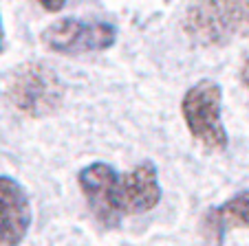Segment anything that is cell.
Masks as SVG:
<instances>
[{"instance_id": "cell-1", "label": "cell", "mask_w": 249, "mask_h": 246, "mask_svg": "<svg viewBox=\"0 0 249 246\" xmlns=\"http://www.w3.org/2000/svg\"><path fill=\"white\" fill-rule=\"evenodd\" d=\"M89 209L104 227H117L128 215L152 211L161 200L159 174L152 163H141L130 174H117L106 163H90L77 176Z\"/></svg>"}, {"instance_id": "cell-2", "label": "cell", "mask_w": 249, "mask_h": 246, "mask_svg": "<svg viewBox=\"0 0 249 246\" xmlns=\"http://www.w3.org/2000/svg\"><path fill=\"white\" fill-rule=\"evenodd\" d=\"M5 97L18 112L33 119L49 116L64 101V82L47 64L27 62L9 73Z\"/></svg>"}, {"instance_id": "cell-3", "label": "cell", "mask_w": 249, "mask_h": 246, "mask_svg": "<svg viewBox=\"0 0 249 246\" xmlns=\"http://www.w3.org/2000/svg\"><path fill=\"white\" fill-rule=\"evenodd\" d=\"M183 31L205 47L249 37V2H194L185 9Z\"/></svg>"}, {"instance_id": "cell-4", "label": "cell", "mask_w": 249, "mask_h": 246, "mask_svg": "<svg viewBox=\"0 0 249 246\" xmlns=\"http://www.w3.org/2000/svg\"><path fill=\"white\" fill-rule=\"evenodd\" d=\"M221 106V86L210 79H201L198 84L190 86L181 101V115L190 134L210 152H223L227 148V132L223 126Z\"/></svg>"}, {"instance_id": "cell-5", "label": "cell", "mask_w": 249, "mask_h": 246, "mask_svg": "<svg viewBox=\"0 0 249 246\" xmlns=\"http://www.w3.org/2000/svg\"><path fill=\"white\" fill-rule=\"evenodd\" d=\"M115 37H117V31L108 22L62 18L49 24L40 40L49 51L57 55H82V53L106 51L115 44Z\"/></svg>"}, {"instance_id": "cell-6", "label": "cell", "mask_w": 249, "mask_h": 246, "mask_svg": "<svg viewBox=\"0 0 249 246\" xmlns=\"http://www.w3.org/2000/svg\"><path fill=\"white\" fill-rule=\"evenodd\" d=\"M31 218V202L22 185L9 176H0V246H20Z\"/></svg>"}, {"instance_id": "cell-7", "label": "cell", "mask_w": 249, "mask_h": 246, "mask_svg": "<svg viewBox=\"0 0 249 246\" xmlns=\"http://www.w3.org/2000/svg\"><path fill=\"white\" fill-rule=\"evenodd\" d=\"M230 229H249V191H240L216 209H210L203 218V231L216 246Z\"/></svg>"}, {"instance_id": "cell-8", "label": "cell", "mask_w": 249, "mask_h": 246, "mask_svg": "<svg viewBox=\"0 0 249 246\" xmlns=\"http://www.w3.org/2000/svg\"><path fill=\"white\" fill-rule=\"evenodd\" d=\"M42 5V9H47V11H60L62 7L66 5V2H62V0H57V2H40Z\"/></svg>"}, {"instance_id": "cell-9", "label": "cell", "mask_w": 249, "mask_h": 246, "mask_svg": "<svg viewBox=\"0 0 249 246\" xmlns=\"http://www.w3.org/2000/svg\"><path fill=\"white\" fill-rule=\"evenodd\" d=\"M240 77H243V84L247 86V90H249V60L243 64V70H240Z\"/></svg>"}, {"instance_id": "cell-10", "label": "cell", "mask_w": 249, "mask_h": 246, "mask_svg": "<svg viewBox=\"0 0 249 246\" xmlns=\"http://www.w3.org/2000/svg\"><path fill=\"white\" fill-rule=\"evenodd\" d=\"M5 49V27H2V18H0V53Z\"/></svg>"}]
</instances>
